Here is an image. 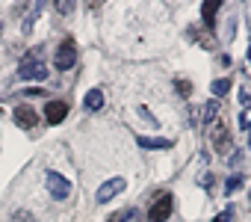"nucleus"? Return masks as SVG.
<instances>
[{
  "mask_svg": "<svg viewBox=\"0 0 251 222\" xmlns=\"http://www.w3.org/2000/svg\"><path fill=\"white\" fill-rule=\"evenodd\" d=\"M233 213H236V210H233V207H227V210H222V216H219V222H227V219H230V216H233Z\"/></svg>",
  "mask_w": 251,
  "mask_h": 222,
  "instance_id": "nucleus-17",
  "label": "nucleus"
},
{
  "mask_svg": "<svg viewBox=\"0 0 251 222\" xmlns=\"http://www.w3.org/2000/svg\"><path fill=\"white\" fill-rule=\"evenodd\" d=\"M42 12V3H36V6H30V15H27V21H24V33H30L33 30V21H36V15Z\"/></svg>",
  "mask_w": 251,
  "mask_h": 222,
  "instance_id": "nucleus-14",
  "label": "nucleus"
},
{
  "mask_svg": "<svg viewBox=\"0 0 251 222\" xmlns=\"http://www.w3.org/2000/svg\"><path fill=\"white\" fill-rule=\"evenodd\" d=\"M248 62H251V48H248Z\"/></svg>",
  "mask_w": 251,
  "mask_h": 222,
  "instance_id": "nucleus-20",
  "label": "nucleus"
},
{
  "mask_svg": "<svg viewBox=\"0 0 251 222\" xmlns=\"http://www.w3.org/2000/svg\"><path fill=\"white\" fill-rule=\"evenodd\" d=\"M213 95H227L230 92V80H225V77H219V80H213Z\"/></svg>",
  "mask_w": 251,
  "mask_h": 222,
  "instance_id": "nucleus-12",
  "label": "nucleus"
},
{
  "mask_svg": "<svg viewBox=\"0 0 251 222\" xmlns=\"http://www.w3.org/2000/svg\"><path fill=\"white\" fill-rule=\"evenodd\" d=\"M242 184H245V178H242V175H230V178H227V184H225V190H227V193H236V190H242Z\"/></svg>",
  "mask_w": 251,
  "mask_h": 222,
  "instance_id": "nucleus-13",
  "label": "nucleus"
},
{
  "mask_svg": "<svg viewBox=\"0 0 251 222\" xmlns=\"http://www.w3.org/2000/svg\"><path fill=\"white\" fill-rule=\"evenodd\" d=\"M172 207H175V198H172L169 193H163V195L154 198V204H151V210H148V219H151V222H166V219L172 216Z\"/></svg>",
  "mask_w": 251,
  "mask_h": 222,
  "instance_id": "nucleus-4",
  "label": "nucleus"
},
{
  "mask_svg": "<svg viewBox=\"0 0 251 222\" xmlns=\"http://www.w3.org/2000/svg\"><path fill=\"white\" fill-rule=\"evenodd\" d=\"M124 187H127V184H124V178H109V181H103V184H100V190L95 193L98 204H106V201H109V198H115Z\"/></svg>",
  "mask_w": 251,
  "mask_h": 222,
  "instance_id": "nucleus-6",
  "label": "nucleus"
},
{
  "mask_svg": "<svg viewBox=\"0 0 251 222\" xmlns=\"http://www.w3.org/2000/svg\"><path fill=\"white\" fill-rule=\"evenodd\" d=\"M222 9V3H219V0H207V3L201 6V15H204V21L207 24H213V18H216V12Z\"/></svg>",
  "mask_w": 251,
  "mask_h": 222,
  "instance_id": "nucleus-11",
  "label": "nucleus"
},
{
  "mask_svg": "<svg viewBox=\"0 0 251 222\" xmlns=\"http://www.w3.org/2000/svg\"><path fill=\"white\" fill-rule=\"evenodd\" d=\"M53 6H56V12H59V15H68V12L74 9V3H71V0H56Z\"/></svg>",
  "mask_w": 251,
  "mask_h": 222,
  "instance_id": "nucleus-15",
  "label": "nucleus"
},
{
  "mask_svg": "<svg viewBox=\"0 0 251 222\" xmlns=\"http://www.w3.org/2000/svg\"><path fill=\"white\" fill-rule=\"evenodd\" d=\"M36 122H39V113L33 107H27V104L15 107V125L18 128H36Z\"/></svg>",
  "mask_w": 251,
  "mask_h": 222,
  "instance_id": "nucleus-8",
  "label": "nucleus"
},
{
  "mask_svg": "<svg viewBox=\"0 0 251 222\" xmlns=\"http://www.w3.org/2000/svg\"><path fill=\"white\" fill-rule=\"evenodd\" d=\"M53 62H56V68H62V71H65V68H71V65L77 62V45H74V39H65V42H59Z\"/></svg>",
  "mask_w": 251,
  "mask_h": 222,
  "instance_id": "nucleus-5",
  "label": "nucleus"
},
{
  "mask_svg": "<svg viewBox=\"0 0 251 222\" xmlns=\"http://www.w3.org/2000/svg\"><path fill=\"white\" fill-rule=\"evenodd\" d=\"M248 145H251V142H248Z\"/></svg>",
  "mask_w": 251,
  "mask_h": 222,
  "instance_id": "nucleus-21",
  "label": "nucleus"
},
{
  "mask_svg": "<svg viewBox=\"0 0 251 222\" xmlns=\"http://www.w3.org/2000/svg\"><path fill=\"white\" fill-rule=\"evenodd\" d=\"M177 89H180L183 95H189V83H183V80H177Z\"/></svg>",
  "mask_w": 251,
  "mask_h": 222,
  "instance_id": "nucleus-19",
  "label": "nucleus"
},
{
  "mask_svg": "<svg viewBox=\"0 0 251 222\" xmlns=\"http://www.w3.org/2000/svg\"><path fill=\"white\" fill-rule=\"evenodd\" d=\"M239 128H251V113H242L239 116Z\"/></svg>",
  "mask_w": 251,
  "mask_h": 222,
  "instance_id": "nucleus-16",
  "label": "nucleus"
},
{
  "mask_svg": "<svg viewBox=\"0 0 251 222\" xmlns=\"http://www.w3.org/2000/svg\"><path fill=\"white\" fill-rule=\"evenodd\" d=\"M207 134H210L213 151H219V154H227V148H230V131H227V122H225V116L213 119V122L207 125Z\"/></svg>",
  "mask_w": 251,
  "mask_h": 222,
  "instance_id": "nucleus-2",
  "label": "nucleus"
},
{
  "mask_svg": "<svg viewBox=\"0 0 251 222\" xmlns=\"http://www.w3.org/2000/svg\"><path fill=\"white\" fill-rule=\"evenodd\" d=\"M139 148H148V151H157V148H172V139H163V137H136Z\"/></svg>",
  "mask_w": 251,
  "mask_h": 222,
  "instance_id": "nucleus-9",
  "label": "nucleus"
},
{
  "mask_svg": "<svg viewBox=\"0 0 251 222\" xmlns=\"http://www.w3.org/2000/svg\"><path fill=\"white\" fill-rule=\"evenodd\" d=\"M65 116H68V104H65V101H48V104H45V119H48L50 125H59Z\"/></svg>",
  "mask_w": 251,
  "mask_h": 222,
  "instance_id": "nucleus-7",
  "label": "nucleus"
},
{
  "mask_svg": "<svg viewBox=\"0 0 251 222\" xmlns=\"http://www.w3.org/2000/svg\"><path fill=\"white\" fill-rule=\"evenodd\" d=\"M45 181H48V193H50L56 201L68 198V193H71V181H68L65 175H59V172L48 169V172H45Z\"/></svg>",
  "mask_w": 251,
  "mask_h": 222,
  "instance_id": "nucleus-3",
  "label": "nucleus"
},
{
  "mask_svg": "<svg viewBox=\"0 0 251 222\" xmlns=\"http://www.w3.org/2000/svg\"><path fill=\"white\" fill-rule=\"evenodd\" d=\"M18 77H21V80H45V77H48V65H45V54H42V48H33V51L21 59V65H18Z\"/></svg>",
  "mask_w": 251,
  "mask_h": 222,
  "instance_id": "nucleus-1",
  "label": "nucleus"
},
{
  "mask_svg": "<svg viewBox=\"0 0 251 222\" xmlns=\"http://www.w3.org/2000/svg\"><path fill=\"white\" fill-rule=\"evenodd\" d=\"M83 107H86V110H100V107H103V92H100V89H92V92L83 98Z\"/></svg>",
  "mask_w": 251,
  "mask_h": 222,
  "instance_id": "nucleus-10",
  "label": "nucleus"
},
{
  "mask_svg": "<svg viewBox=\"0 0 251 222\" xmlns=\"http://www.w3.org/2000/svg\"><path fill=\"white\" fill-rule=\"evenodd\" d=\"M233 163H242V151H233V154H230V166H233Z\"/></svg>",
  "mask_w": 251,
  "mask_h": 222,
  "instance_id": "nucleus-18",
  "label": "nucleus"
}]
</instances>
